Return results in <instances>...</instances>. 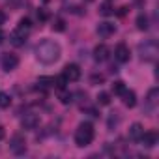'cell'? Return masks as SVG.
Instances as JSON below:
<instances>
[{
	"mask_svg": "<svg viewBox=\"0 0 159 159\" xmlns=\"http://www.w3.org/2000/svg\"><path fill=\"white\" fill-rule=\"evenodd\" d=\"M36 58L41 64H54L60 58V45L56 41L45 39L36 47Z\"/></svg>",
	"mask_w": 159,
	"mask_h": 159,
	"instance_id": "6da1fadb",
	"label": "cell"
},
{
	"mask_svg": "<svg viewBox=\"0 0 159 159\" xmlns=\"http://www.w3.org/2000/svg\"><path fill=\"white\" fill-rule=\"evenodd\" d=\"M94 135H96V131H94V125L90 122L79 124V127L75 131V144L81 146V148H84V146H88L94 140Z\"/></svg>",
	"mask_w": 159,
	"mask_h": 159,
	"instance_id": "7a4b0ae2",
	"label": "cell"
},
{
	"mask_svg": "<svg viewBox=\"0 0 159 159\" xmlns=\"http://www.w3.org/2000/svg\"><path fill=\"white\" fill-rule=\"evenodd\" d=\"M159 54V47L155 39H146L142 43H139V56L142 62H155Z\"/></svg>",
	"mask_w": 159,
	"mask_h": 159,
	"instance_id": "3957f363",
	"label": "cell"
},
{
	"mask_svg": "<svg viewBox=\"0 0 159 159\" xmlns=\"http://www.w3.org/2000/svg\"><path fill=\"white\" fill-rule=\"evenodd\" d=\"M10 150L15 153V155H21L26 152V139L21 135V133H15L10 140Z\"/></svg>",
	"mask_w": 159,
	"mask_h": 159,
	"instance_id": "277c9868",
	"label": "cell"
},
{
	"mask_svg": "<svg viewBox=\"0 0 159 159\" xmlns=\"http://www.w3.org/2000/svg\"><path fill=\"white\" fill-rule=\"evenodd\" d=\"M67 81H79L81 79V67H79L77 64H67L64 67V73H62Z\"/></svg>",
	"mask_w": 159,
	"mask_h": 159,
	"instance_id": "5b68a950",
	"label": "cell"
},
{
	"mask_svg": "<svg viewBox=\"0 0 159 159\" xmlns=\"http://www.w3.org/2000/svg\"><path fill=\"white\" fill-rule=\"evenodd\" d=\"M26 38H28V30L26 28H17L15 32H11V36H10V41L13 43V45H17V47H21V45H25V41H26Z\"/></svg>",
	"mask_w": 159,
	"mask_h": 159,
	"instance_id": "8992f818",
	"label": "cell"
},
{
	"mask_svg": "<svg viewBox=\"0 0 159 159\" xmlns=\"http://www.w3.org/2000/svg\"><path fill=\"white\" fill-rule=\"evenodd\" d=\"M21 125H23V129H36L39 125V116L34 112H28L21 118Z\"/></svg>",
	"mask_w": 159,
	"mask_h": 159,
	"instance_id": "52a82bcc",
	"label": "cell"
},
{
	"mask_svg": "<svg viewBox=\"0 0 159 159\" xmlns=\"http://www.w3.org/2000/svg\"><path fill=\"white\" fill-rule=\"evenodd\" d=\"M19 66V56L17 54H4V58H2V67H4V71H13L15 67Z\"/></svg>",
	"mask_w": 159,
	"mask_h": 159,
	"instance_id": "ba28073f",
	"label": "cell"
},
{
	"mask_svg": "<svg viewBox=\"0 0 159 159\" xmlns=\"http://www.w3.org/2000/svg\"><path fill=\"white\" fill-rule=\"evenodd\" d=\"M114 56H116V60L122 62V64L129 62V49H127V45H125V43H118V45H116V51H114Z\"/></svg>",
	"mask_w": 159,
	"mask_h": 159,
	"instance_id": "9c48e42d",
	"label": "cell"
},
{
	"mask_svg": "<svg viewBox=\"0 0 159 159\" xmlns=\"http://www.w3.org/2000/svg\"><path fill=\"white\" fill-rule=\"evenodd\" d=\"M157 88H152L150 92H148V99H146V107H144V111L148 112V114H152L153 111H155V105H157Z\"/></svg>",
	"mask_w": 159,
	"mask_h": 159,
	"instance_id": "30bf717a",
	"label": "cell"
},
{
	"mask_svg": "<svg viewBox=\"0 0 159 159\" xmlns=\"http://www.w3.org/2000/svg\"><path fill=\"white\" fill-rule=\"evenodd\" d=\"M114 32H116V26H114L112 23H107V21H105V23H99V25H98V34H99L101 38H111Z\"/></svg>",
	"mask_w": 159,
	"mask_h": 159,
	"instance_id": "8fae6325",
	"label": "cell"
},
{
	"mask_svg": "<svg viewBox=\"0 0 159 159\" xmlns=\"http://www.w3.org/2000/svg\"><path fill=\"white\" fill-rule=\"evenodd\" d=\"M139 140L142 142V146L153 148V146L157 144V133H155V131H146V133H142V137H140Z\"/></svg>",
	"mask_w": 159,
	"mask_h": 159,
	"instance_id": "7c38bea8",
	"label": "cell"
},
{
	"mask_svg": "<svg viewBox=\"0 0 159 159\" xmlns=\"http://www.w3.org/2000/svg\"><path fill=\"white\" fill-rule=\"evenodd\" d=\"M94 58L98 60V62H105L107 58H109V47L107 45H98L96 49H94Z\"/></svg>",
	"mask_w": 159,
	"mask_h": 159,
	"instance_id": "4fadbf2b",
	"label": "cell"
},
{
	"mask_svg": "<svg viewBox=\"0 0 159 159\" xmlns=\"http://www.w3.org/2000/svg\"><path fill=\"white\" fill-rule=\"evenodd\" d=\"M142 133H144V127H142L140 124H133V125L129 127V139H131V140H139V139L142 137Z\"/></svg>",
	"mask_w": 159,
	"mask_h": 159,
	"instance_id": "5bb4252c",
	"label": "cell"
},
{
	"mask_svg": "<svg viewBox=\"0 0 159 159\" xmlns=\"http://www.w3.org/2000/svg\"><path fill=\"white\" fill-rule=\"evenodd\" d=\"M122 98H124V105L125 107H129V109H133L135 105H137V96H135V92H124L122 94Z\"/></svg>",
	"mask_w": 159,
	"mask_h": 159,
	"instance_id": "9a60e30c",
	"label": "cell"
},
{
	"mask_svg": "<svg viewBox=\"0 0 159 159\" xmlns=\"http://www.w3.org/2000/svg\"><path fill=\"white\" fill-rule=\"evenodd\" d=\"M137 28H139V30H148V17H146L144 13H140V15L137 17Z\"/></svg>",
	"mask_w": 159,
	"mask_h": 159,
	"instance_id": "2e32d148",
	"label": "cell"
},
{
	"mask_svg": "<svg viewBox=\"0 0 159 159\" xmlns=\"http://www.w3.org/2000/svg\"><path fill=\"white\" fill-rule=\"evenodd\" d=\"M118 124H120V116H118V112H111V116H109V120H107L109 129H114Z\"/></svg>",
	"mask_w": 159,
	"mask_h": 159,
	"instance_id": "e0dca14e",
	"label": "cell"
},
{
	"mask_svg": "<svg viewBox=\"0 0 159 159\" xmlns=\"http://www.w3.org/2000/svg\"><path fill=\"white\" fill-rule=\"evenodd\" d=\"M38 84H41L45 88H51V86H54V77H39Z\"/></svg>",
	"mask_w": 159,
	"mask_h": 159,
	"instance_id": "ac0fdd59",
	"label": "cell"
},
{
	"mask_svg": "<svg viewBox=\"0 0 159 159\" xmlns=\"http://www.w3.org/2000/svg\"><path fill=\"white\" fill-rule=\"evenodd\" d=\"M11 105V98L6 92H0V109H8Z\"/></svg>",
	"mask_w": 159,
	"mask_h": 159,
	"instance_id": "d6986e66",
	"label": "cell"
},
{
	"mask_svg": "<svg viewBox=\"0 0 159 159\" xmlns=\"http://www.w3.org/2000/svg\"><path fill=\"white\" fill-rule=\"evenodd\" d=\"M99 13H101V15H105V17H109V15H112V13H114V10H112V6H111L109 2H103V4L99 6Z\"/></svg>",
	"mask_w": 159,
	"mask_h": 159,
	"instance_id": "ffe728a7",
	"label": "cell"
},
{
	"mask_svg": "<svg viewBox=\"0 0 159 159\" xmlns=\"http://www.w3.org/2000/svg\"><path fill=\"white\" fill-rule=\"evenodd\" d=\"M52 30H54V32H64V30H66V21L60 19V17L54 19V21H52Z\"/></svg>",
	"mask_w": 159,
	"mask_h": 159,
	"instance_id": "44dd1931",
	"label": "cell"
},
{
	"mask_svg": "<svg viewBox=\"0 0 159 159\" xmlns=\"http://www.w3.org/2000/svg\"><path fill=\"white\" fill-rule=\"evenodd\" d=\"M112 92H114V94H118V96H122V94L125 92V84H124L122 81H116V83L112 84Z\"/></svg>",
	"mask_w": 159,
	"mask_h": 159,
	"instance_id": "7402d4cb",
	"label": "cell"
},
{
	"mask_svg": "<svg viewBox=\"0 0 159 159\" xmlns=\"http://www.w3.org/2000/svg\"><path fill=\"white\" fill-rule=\"evenodd\" d=\"M98 103H99V105H109V103H111V96H109L107 92H99V94H98Z\"/></svg>",
	"mask_w": 159,
	"mask_h": 159,
	"instance_id": "603a6c76",
	"label": "cell"
},
{
	"mask_svg": "<svg viewBox=\"0 0 159 159\" xmlns=\"http://www.w3.org/2000/svg\"><path fill=\"white\" fill-rule=\"evenodd\" d=\"M69 81L64 77V75H60V77H56L54 79V86H58V88H66V84H67Z\"/></svg>",
	"mask_w": 159,
	"mask_h": 159,
	"instance_id": "cb8c5ba5",
	"label": "cell"
},
{
	"mask_svg": "<svg viewBox=\"0 0 159 159\" xmlns=\"http://www.w3.org/2000/svg\"><path fill=\"white\" fill-rule=\"evenodd\" d=\"M71 99H73V94H67V92H62L60 94V103L67 105V103H71Z\"/></svg>",
	"mask_w": 159,
	"mask_h": 159,
	"instance_id": "d4e9b609",
	"label": "cell"
},
{
	"mask_svg": "<svg viewBox=\"0 0 159 159\" xmlns=\"http://www.w3.org/2000/svg\"><path fill=\"white\" fill-rule=\"evenodd\" d=\"M19 26H21V28L30 30V28H32V23H30V19H28V17H23V19L19 21Z\"/></svg>",
	"mask_w": 159,
	"mask_h": 159,
	"instance_id": "484cf974",
	"label": "cell"
},
{
	"mask_svg": "<svg viewBox=\"0 0 159 159\" xmlns=\"http://www.w3.org/2000/svg\"><path fill=\"white\" fill-rule=\"evenodd\" d=\"M38 19H39V21H47V19H49V13H47L45 10H38Z\"/></svg>",
	"mask_w": 159,
	"mask_h": 159,
	"instance_id": "4316f807",
	"label": "cell"
},
{
	"mask_svg": "<svg viewBox=\"0 0 159 159\" xmlns=\"http://www.w3.org/2000/svg\"><path fill=\"white\" fill-rule=\"evenodd\" d=\"M92 83H94V84L103 83V75H92Z\"/></svg>",
	"mask_w": 159,
	"mask_h": 159,
	"instance_id": "83f0119b",
	"label": "cell"
},
{
	"mask_svg": "<svg viewBox=\"0 0 159 159\" xmlns=\"http://www.w3.org/2000/svg\"><path fill=\"white\" fill-rule=\"evenodd\" d=\"M4 23H6V13H4V11H0V26H2Z\"/></svg>",
	"mask_w": 159,
	"mask_h": 159,
	"instance_id": "f1b7e54d",
	"label": "cell"
},
{
	"mask_svg": "<svg viewBox=\"0 0 159 159\" xmlns=\"http://www.w3.org/2000/svg\"><path fill=\"white\" fill-rule=\"evenodd\" d=\"M0 139H4V127L0 125Z\"/></svg>",
	"mask_w": 159,
	"mask_h": 159,
	"instance_id": "f546056e",
	"label": "cell"
},
{
	"mask_svg": "<svg viewBox=\"0 0 159 159\" xmlns=\"http://www.w3.org/2000/svg\"><path fill=\"white\" fill-rule=\"evenodd\" d=\"M4 41V34H2V30H0V43Z\"/></svg>",
	"mask_w": 159,
	"mask_h": 159,
	"instance_id": "4dcf8cb0",
	"label": "cell"
},
{
	"mask_svg": "<svg viewBox=\"0 0 159 159\" xmlns=\"http://www.w3.org/2000/svg\"><path fill=\"white\" fill-rule=\"evenodd\" d=\"M43 2H49V0H43Z\"/></svg>",
	"mask_w": 159,
	"mask_h": 159,
	"instance_id": "1f68e13d",
	"label": "cell"
},
{
	"mask_svg": "<svg viewBox=\"0 0 159 159\" xmlns=\"http://www.w3.org/2000/svg\"><path fill=\"white\" fill-rule=\"evenodd\" d=\"M88 2H92V0H88Z\"/></svg>",
	"mask_w": 159,
	"mask_h": 159,
	"instance_id": "d6a6232c",
	"label": "cell"
}]
</instances>
